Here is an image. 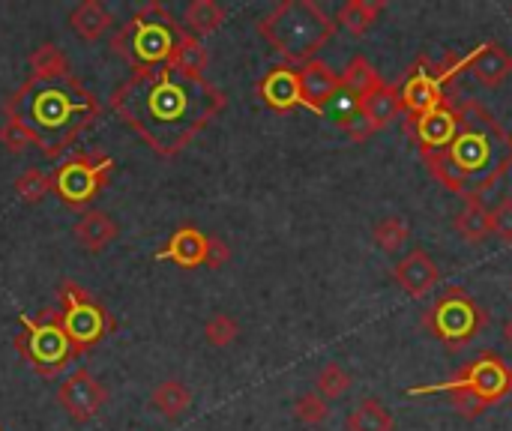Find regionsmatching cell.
Returning a JSON list of instances; mask_svg holds the SVG:
<instances>
[{"label": "cell", "mask_w": 512, "mask_h": 431, "mask_svg": "<svg viewBox=\"0 0 512 431\" xmlns=\"http://www.w3.org/2000/svg\"><path fill=\"white\" fill-rule=\"evenodd\" d=\"M492 234H498L504 243H512V198H504L492 210Z\"/></svg>", "instance_id": "36"}, {"label": "cell", "mask_w": 512, "mask_h": 431, "mask_svg": "<svg viewBox=\"0 0 512 431\" xmlns=\"http://www.w3.org/2000/svg\"><path fill=\"white\" fill-rule=\"evenodd\" d=\"M258 33L288 63L303 66L333 39L336 21L315 0H282L258 21Z\"/></svg>", "instance_id": "4"}, {"label": "cell", "mask_w": 512, "mask_h": 431, "mask_svg": "<svg viewBox=\"0 0 512 431\" xmlns=\"http://www.w3.org/2000/svg\"><path fill=\"white\" fill-rule=\"evenodd\" d=\"M345 429L348 431H396V420H393V414L384 408V402H378V399H363V402L351 411V417H348Z\"/></svg>", "instance_id": "27"}, {"label": "cell", "mask_w": 512, "mask_h": 431, "mask_svg": "<svg viewBox=\"0 0 512 431\" xmlns=\"http://www.w3.org/2000/svg\"><path fill=\"white\" fill-rule=\"evenodd\" d=\"M240 336V324L228 315V312H216L213 318H207L204 324V339L213 348H231Z\"/></svg>", "instance_id": "33"}, {"label": "cell", "mask_w": 512, "mask_h": 431, "mask_svg": "<svg viewBox=\"0 0 512 431\" xmlns=\"http://www.w3.org/2000/svg\"><path fill=\"white\" fill-rule=\"evenodd\" d=\"M3 111L30 132L39 153L60 159L69 144L99 117V102L75 75H69L51 84L24 81L6 99Z\"/></svg>", "instance_id": "3"}, {"label": "cell", "mask_w": 512, "mask_h": 431, "mask_svg": "<svg viewBox=\"0 0 512 431\" xmlns=\"http://www.w3.org/2000/svg\"><path fill=\"white\" fill-rule=\"evenodd\" d=\"M225 15H228L225 6L216 3V0H192L186 6V12H183V27H186V33H192V36L201 39V36L219 30L222 21H225Z\"/></svg>", "instance_id": "26"}, {"label": "cell", "mask_w": 512, "mask_h": 431, "mask_svg": "<svg viewBox=\"0 0 512 431\" xmlns=\"http://www.w3.org/2000/svg\"><path fill=\"white\" fill-rule=\"evenodd\" d=\"M27 66H30V78L27 81H36V84H51V81H63V78L72 75L69 57L54 42H42L39 48H33Z\"/></svg>", "instance_id": "22"}, {"label": "cell", "mask_w": 512, "mask_h": 431, "mask_svg": "<svg viewBox=\"0 0 512 431\" xmlns=\"http://www.w3.org/2000/svg\"><path fill=\"white\" fill-rule=\"evenodd\" d=\"M258 93L264 99V105H270L273 111H291L297 105H303V93H300V75L294 66L282 63V66H273L261 84H258Z\"/></svg>", "instance_id": "17"}, {"label": "cell", "mask_w": 512, "mask_h": 431, "mask_svg": "<svg viewBox=\"0 0 512 431\" xmlns=\"http://www.w3.org/2000/svg\"><path fill=\"white\" fill-rule=\"evenodd\" d=\"M339 84H342V90L351 96V102H360V99H366L372 90H378L381 84H384V78L378 75V69L366 60V57H354L348 66H345V72L339 75Z\"/></svg>", "instance_id": "24"}, {"label": "cell", "mask_w": 512, "mask_h": 431, "mask_svg": "<svg viewBox=\"0 0 512 431\" xmlns=\"http://www.w3.org/2000/svg\"><path fill=\"white\" fill-rule=\"evenodd\" d=\"M150 408L165 417V420H180L189 408H192V390L177 381V378H165L153 387L150 393Z\"/></svg>", "instance_id": "23"}, {"label": "cell", "mask_w": 512, "mask_h": 431, "mask_svg": "<svg viewBox=\"0 0 512 431\" xmlns=\"http://www.w3.org/2000/svg\"><path fill=\"white\" fill-rule=\"evenodd\" d=\"M69 27L81 42H99L114 27V12L102 0H81L69 12Z\"/></svg>", "instance_id": "21"}, {"label": "cell", "mask_w": 512, "mask_h": 431, "mask_svg": "<svg viewBox=\"0 0 512 431\" xmlns=\"http://www.w3.org/2000/svg\"><path fill=\"white\" fill-rule=\"evenodd\" d=\"M348 390H351V372L342 363H327L315 378V393L324 402H333V399L345 396Z\"/></svg>", "instance_id": "32"}, {"label": "cell", "mask_w": 512, "mask_h": 431, "mask_svg": "<svg viewBox=\"0 0 512 431\" xmlns=\"http://www.w3.org/2000/svg\"><path fill=\"white\" fill-rule=\"evenodd\" d=\"M453 225H456V234L465 237L468 243H483L492 234V210L483 204V198H471L456 213Z\"/></svg>", "instance_id": "25"}, {"label": "cell", "mask_w": 512, "mask_h": 431, "mask_svg": "<svg viewBox=\"0 0 512 431\" xmlns=\"http://www.w3.org/2000/svg\"><path fill=\"white\" fill-rule=\"evenodd\" d=\"M393 279L399 282V288L408 297H426L438 288L441 282V270L435 264V258L426 249H414L408 252L396 267H393Z\"/></svg>", "instance_id": "15"}, {"label": "cell", "mask_w": 512, "mask_h": 431, "mask_svg": "<svg viewBox=\"0 0 512 431\" xmlns=\"http://www.w3.org/2000/svg\"><path fill=\"white\" fill-rule=\"evenodd\" d=\"M183 33L186 27L177 24V18L162 3H144L111 36V48L132 66V72H141L171 63V54L183 39Z\"/></svg>", "instance_id": "5"}, {"label": "cell", "mask_w": 512, "mask_h": 431, "mask_svg": "<svg viewBox=\"0 0 512 431\" xmlns=\"http://www.w3.org/2000/svg\"><path fill=\"white\" fill-rule=\"evenodd\" d=\"M489 324V315L483 312V306L465 291V288H450L444 291L432 309L423 312V327L450 351H459L465 345H471L483 327Z\"/></svg>", "instance_id": "8"}, {"label": "cell", "mask_w": 512, "mask_h": 431, "mask_svg": "<svg viewBox=\"0 0 512 431\" xmlns=\"http://www.w3.org/2000/svg\"><path fill=\"white\" fill-rule=\"evenodd\" d=\"M456 126H459V102H450V99H444L438 108L426 114L408 117V135L420 147V156L444 150L450 138L456 135Z\"/></svg>", "instance_id": "12"}, {"label": "cell", "mask_w": 512, "mask_h": 431, "mask_svg": "<svg viewBox=\"0 0 512 431\" xmlns=\"http://www.w3.org/2000/svg\"><path fill=\"white\" fill-rule=\"evenodd\" d=\"M381 9H384V0H348V3L339 9L336 21H339L348 33L363 36V33H369V27L378 21Z\"/></svg>", "instance_id": "28"}, {"label": "cell", "mask_w": 512, "mask_h": 431, "mask_svg": "<svg viewBox=\"0 0 512 431\" xmlns=\"http://www.w3.org/2000/svg\"><path fill=\"white\" fill-rule=\"evenodd\" d=\"M51 192V174L42 168H27L15 177V198L21 204H39Z\"/></svg>", "instance_id": "30"}, {"label": "cell", "mask_w": 512, "mask_h": 431, "mask_svg": "<svg viewBox=\"0 0 512 431\" xmlns=\"http://www.w3.org/2000/svg\"><path fill=\"white\" fill-rule=\"evenodd\" d=\"M105 402H108L105 384L87 369H75L57 387V405L72 423H90L93 417H99Z\"/></svg>", "instance_id": "11"}, {"label": "cell", "mask_w": 512, "mask_h": 431, "mask_svg": "<svg viewBox=\"0 0 512 431\" xmlns=\"http://www.w3.org/2000/svg\"><path fill=\"white\" fill-rule=\"evenodd\" d=\"M372 237H375L378 249H384V252L393 255V252H399V249L408 243L411 228H408V222H405L402 216H384L381 222H375Z\"/></svg>", "instance_id": "31"}, {"label": "cell", "mask_w": 512, "mask_h": 431, "mask_svg": "<svg viewBox=\"0 0 512 431\" xmlns=\"http://www.w3.org/2000/svg\"><path fill=\"white\" fill-rule=\"evenodd\" d=\"M510 15H512V9H510Z\"/></svg>", "instance_id": "39"}, {"label": "cell", "mask_w": 512, "mask_h": 431, "mask_svg": "<svg viewBox=\"0 0 512 431\" xmlns=\"http://www.w3.org/2000/svg\"><path fill=\"white\" fill-rule=\"evenodd\" d=\"M117 234H120V228H117V222L105 210H84L81 219L72 225V237L90 255L105 252L117 240Z\"/></svg>", "instance_id": "19"}, {"label": "cell", "mask_w": 512, "mask_h": 431, "mask_svg": "<svg viewBox=\"0 0 512 431\" xmlns=\"http://www.w3.org/2000/svg\"><path fill=\"white\" fill-rule=\"evenodd\" d=\"M507 342H510V345H512V321H510V324H507Z\"/></svg>", "instance_id": "38"}, {"label": "cell", "mask_w": 512, "mask_h": 431, "mask_svg": "<svg viewBox=\"0 0 512 431\" xmlns=\"http://www.w3.org/2000/svg\"><path fill=\"white\" fill-rule=\"evenodd\" d=\"M117 117L159 156H177L225 108V96L204 75L171 63L132 72L111 96Z\"/></svg>", "instance_id": "1"}, {"label": "cell", "mask_w": 512, "mask_h": 431, "mask_svg": "<svg viewBox=\"0 0 512 431\" xmlns=\"http://www.w3.org/2000/svg\"><path fill=\"white\" fill-rule=\"evenodd\" d=\"M354 108H357V114L366 120V126L372 129V132H378V129H384L387 123H393L399 114H405L402 111V93H399V87L396 84H381L378 90H372L366 99H360V102H351Z\"/></svg>", "instance_id": "18"}, {"label": "cell", "mask_w": 512, "mask_h": 431, "mask_svg": "<svg viewBox=\"0 0 512 431\" xmlns=\"http://www.w3.org/2000/svg\"><path fill=\"white\" fill-rule=\"evenodd\" d=\"M468 69L486 87H498L512 75V54L501 42H483L477 51L468 54Z\"/></svg>", "instance_id": "20"}, {"label": "cell", "mask_w": 512, "mask_h": 431, "mask_svg": "<svg viewBox=\"0 0 512 431\" xmlns=\"http://www.w3.org/2000/svg\"><path fill=\"white\" fill-rule=\"evenodd\" d=\"M231 258V249L222 237H210V255H207V267L210 270H219L222 264H228Z\"/></svg>", "instance_id": "37"}, {"label": "cell", "mask_w": 512, "mask_h": 431, "mask_svg": "<svg viewBox=\"0 0 512 431\" xmlns=\"http://www.w3.org/2000/svg\"><path fill=\"white\" fill-rule=\"evenodd\" d=\"M114 159L105 153H69L51 171V192L72 210H84L108 186Z\"/></svg>", "instance_id": "9"}, {"label": "cell", "mask_w": 512, "mask_h": 431, "mask_svg": "<svg viewBox=\"0 0 512 431\" xmlns=\"http://www.w3.org/2000/svg\"><path fill=\"white\" fill-rule=\"evenodd\" d=\"M60 318L63 327L78 348V354H87L93 345H99L108 330H111V315L99 300H93L78 282H63L60 285Z\"/></svg>", "instance_id": "10"}, {"label": "cell", "mask_w": 512, "mask_h": 431, "mask_svg": "<svg viewBox=\"0 0 512 431\" xmlns=\"http://www.w3.org/2000/svg\"><path fill=\"white\" fill-rule=\"evenodd\" d=\"M426 393H450L453 408L465 420H474L510 396L512 369L498 354H483L474 363H468L456 378L444 384H432V387H414L408 396H426Z\"/></svg>", "instance_id": "6"}, {"label": "cell", "mask_w": 512, "mask_h": 431, "mask_svg": "<svg viewBox=\"0 0 512 431\" xmlns=\"http://www.w3.org/2000/svg\"><path fill=\"white\" fill-rule=\"evenodd\" d=\"M207 63H210V57H207V48L201 45V39L192 33H183V39L177 42V48L171 54V66L192 72V75H204Z\"/></svg>", "instance_id": "29"}, {"label": "cell", "mask_w": 512, "mask_h": 431, "mask_svg": "<svg viewBox=\"0 0 512 431\" xmlns=\"http://www.w3.org/2000/svg\"><path fill=\"white\" fill-rule=\"evenodd\" d=\"M297 75H300V93H303V105L315 114L327 111L333 105V99L339 96L342 84H339V75L324 63V60H309L303 66H297Z\"/></svg>", "instance_id": "14"}, {"label": "cell", "mask_w": 512, "mask_h": 431, "mask_svg": "<svg viewBox=\"0 0 512 431\" xmlns=\"http://www.w3.org/2000/svg\"><path fill=\"white\" fill-rule=\"evenodd\" d=\"M432 177L465 201L483 198L512 168V135L474 99L459 102V126L450 144L423 156Z\"/></svg>", "instance_id": "2"}, {"label": "cell", "mask_w": 512, "mask_h": 431, "mask_svg": "<svg viewBox=\"0 0 512 431\" xmlns=\"http://www.w3.org/2000/svg\"><path fill=\"white\" fill-rule=\"evenodd\" d=\"M330 417V402H324L318 393H306L294 402V420L303 426H321Z\"/></svg>", "instance_id": "34"}, {"label": "cell", "mask_w": 512, "mask_h": 431, "mask_svg": "<svg viewBox=\"0 0 512 431\" xmlns=\"http://www.w3.org/2000/svg\"><path fill=\"white\" fill-rule=\"evenodd\" d=\"M399 93H402V111H405L408 117L426 114V111L438 108V105L447 99V96H444V87H441V81H438V75H435V63H432L429 57H420V60L411 66V72H408L405 84L399 87Z\"/></svg>", "instance_id": "13"}, {"label": "cell", "mask_w": 512, "mask_h": 431, "mask_svg": "<svg viewBox=\"0 0 512 431\" xmlns=\"http://www.w3.org/2000/svg\"><path fill=\"white\" fill-rule=\"evenodd\" d=\"M207 255H210V234H204L195 225H180L168 237V243L156 252L159 261H174L177 267H186V270L201 267V264L207 267Z\"/></svg>", "instance_id": "16"}, {"label": "cell", "mask_w": 512, "mask_h": 431, "mask_svg": "<svg viewBox=\"0 0 512 431\" xmlns=\"http://www.w3.org/2000/svg\"><path fill=\"white\" fill-rule=\"evenodd\" d=\"M0 144L9 150V153H24L27 147H33V138H30V132L18 123V120H3V126H0Z\"/></svg>", "instance_id": "35"}, {"label": "cell", "mask_w": 512, "mask_h": 431, "mask_svg": "<svg viewBox=\"0 0 512 431\" xmlns=\"http://www.w3.org/2000/svg\"><path fill=\"white\" fill-rule=\"evenodd\" d=\"M15 348L24 357V363L42 378L60 375L72 360L81 357L63 327L60 309H42L36 318H21Z\"/></svg>", "instance_id": "7"}]
</instances>
